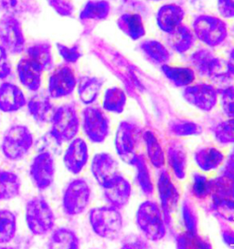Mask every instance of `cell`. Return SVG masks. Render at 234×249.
I'll list each match as a JSON object with an SVG mask.
<instances>
[{
	"label": "cell",
	"instance_id": "83f0119b",
	"mask_svg": "<svg viewBox=\"0 0 234 249\" xmlns=\"http://www.w3.org/2000/svg\"><path fill=\"white\" fill-rule=\"evenodd\" d=\"M161 71L176 87H187L191 85L196 79V72L188 67L170 66L164 64L160 66Z\"/></svg>",
	"mask_w": 234,
	"mask_h": 249
},
{
	"label": "cell",
	"instance_id": "11a10c76",
	"mask_svg": "<svg viewBox=\"0 0 234 249\" xmlns=\"http://www.w3.org/2000/svg\"><path fill=\"white\" fill-rule=\"evenodd\" d=\"M225 168L231 169V170H234V147L229 154Z\"/></svg>",
	"mask_w": 234,
	"mask_h": 249
},
{
	"label": "cell",
	"instance_id": "f6af8a7d",
	"mask_svg": "<svg viewBox=\"0 0 234 249\" xmlns=\"http://www.w3.org/2000/svg\"><path fill=\"white\" fill-rule=\"evenodd\" d=\"M221 108L229 119H234V87L227 86L218 89Z\"/></svg>",
	"mask_w": 234,
	"mask_h": 249
},
{
	"label": "cell",
	"instance_id": "7c38bea8",
	"mask_svg": "<svg viewBox=\"0 0 234 249\" xmlns=\"http://www.w3.org/2000/svg\"><path fill=\"white\" fill-rule=\"evenodd\" d=\"M0 44L11 54H20L25 50V37L21 25L13 15L0 18Z\"/></svg>",
	"mask_w": 234,
	"mask_h": 249
},
{
	"label": "cell",
	"instance_id": "d4e9b609",
	"mask_svg": "<svg viewBox=\"0 0 234 249\" xmlns=\"http://www.w3.org/2000/svg\"><path fill=\"white\" fill-rule=\"evenodd\" d=\"M167 159L174 176L182 180L186 176L188 166V155L185 147L178 141H171L168 145Z\"/></svg>",
	"mask_w": 234,
	"mask_h": 249
},
{
	"label": "cell",
	"instance_id": "7a4b0ae2",
	"mask_svg": "<svg viewBox=\"0 0 234 249\" xmlns=\"http://www.w3.org/2000/svg\"><path fill=\"white\" fill-rule=\"evenodd\" d=\"M51 124L49 133L58 144L61 145L63 142L74 139L80 129V119L75 104L68 103L55 109Z\"/></svg>",
	"mask_w": 234,
	"mask_h": 249
},
{
	"label": "cell",
	"instance_id": "bcb514c9",
	"mask_svg": "<svg viewBox=\"0 0 234 249\" xmlns=\"http://www.w3.org/2000/svg\"><path fill=\"white\" fill-rule=\"evenodd\" d=\"M56 47H57L58 54L60 55V57L63 59L66 63H71V64L76 63L82 56L80 48L78 46L68 47L61 43H57Z\"/></svg>",
	"mask_w": 234,
	"mask_h": 249
},
{
	"label": "cell",
	"instance_id": "52a82bcc",
	"mask_svg": "<svg viewBox=\"0 0 234 249\" xmlns=\"http://www.w3.org/2000/svg\"><path fill=\"white\" fill-rule=\"evenodd\" d=\"M34 138L25 125H14L7 129L2 141V153L11 161L23 159L33 146Z\"/></svg>",
	"mask_w": 234,
	"mask_h": 249
},
{
	"label": "cell",
	"instance_id": "7402d4cb",
	"mask_svg": "<svg viewBox=\"0 0 234 249\" xmlns=\"http://www.w3.org/2000/svg\"><path fill=\"white\" fill-rule=\"evenodd\" d=\"M195 42L196 37L193 30L183 23L167 34L168 47L178 54H184L190 51Z\"/></svg>",
	"mask_w": 234,
	"mask_h": 249
},
{
	"label": "cell",
	"instance_id": "d6a6232c",
	"mask_svg": "<svg viewBox=\"0 0 234 249\" xmlns=\"http://www.w3.org/2000/svg\"><path fill=\"white\" fill-rule=\"evenodd\" d=\"M21 181L17 174L0 170V201L14 199L20 196Z\"/></svg>",
	"mask_w": 234,
	"mask_h": 249
},
{
	"label": "cell",
	"instance_id": "1f68e13d",
	"mask_svg": "<svg viewBox=\"0 0 234 249\" xmlns=\"http://www.w3.org/2000/svg\"><path fill=\"white\" fill-rule=\"evenodd\" d=\"M111 5L107 0H89L81 9L80 20L102 21L108 18Z\"/></svg>",
	"mask_w": 234,
	"mask_h": 249
},
{
	"label": "cell",
	"instance_id": "4fadbf2b",
	"mask_svg": "<svg viewBox=\"0 0 234 249\" xmlns=\"http://www.w3.org/2000/svg\"><path fill=\"white\" fill-rule=\"evenodd\" d=\"M29 176L39 191L48 189L54 181L55 162L50 152L42 151L37 154L29 166Z\"/></svg>",
	"mask_w": 234,
	"mask_h": 249
},
{
	"label": "cell",
	"instance_id": "8d00e7d4",
	"mask_svg": "<svg viewBox=\"0 0 234 249\" xmlns=\"http://www.w3.org/2000/svg\"><path fill=\"white\" fill-rule=\"evenodd\" d=\"M168 131L171 135L176 137L196 136L203 132L202 126L197 123L183 119H174L169 122Z\"/></svg>",
	"mask_w": 234,
	"mask_h": 249
},
{
	"label": "cell",
	"instance_id": "9f6ffc18",
	"mask_svg": "<svg viewBox=\"0 0 234 249\" xmlns=\"http://www.w3.org/2000/svg\"><path fill=\"white\" fill-rule=\"evenodd\" d=\"M113 1H116V2H122V3H128V2H130L131 0H113Z\"/></svg>",
	"mask_w": 234,
	"mask_h": 249
},
{
	"label": "cell",
	"instance_id": "74e56055",
	"mask_svg": "<svg viewBox=\"0 0 234 249\" xmlns=\"http://www.w3.org/2000/svg\"><path fill=\"white\" fill-rule=\"evenodd\" d=\"M17 233V216L7 209H0V244L4 245L14 239Z\"/></svg>",
	"mask_w": 234,
	"mask_h": 249
},
{
	"label": "cell",
	"instance_id": "9c48e42d",
	"mask_svg": "<svg viewBox=\"0 0 234 249\" xmlns=\"http://www.w3.org/2000/svg\"><path fill=\"white\" fill-rule=\"evenodd\" d=\"M91 188L84 179H74L67 185L62 196V208L69 216L78 215L87 208Z\"/></svg>",
	"mask_w": 234,
	"mask_h": 249
},
{
	"label": "cell",
	"instance_id": "ee69618b",
	"mask_svg": "<svg viewBox=\"0 0 234 249\" xmlns=\"http://www.w3.org/2000/svg\"><path fill=\"white\" fill-rule=\"evenodd\" d=\"M182 220L185 230L189 233L198 234L197 211L190 199H185L182 205Z\"/></svg>",
	"mask_w": 234,
	"mask_h": 249
},
{
	"label": "cell",
	"instance_id": "4316f807",
	"mask_svg": "<svg viewBox=\"0 0 234 249\" xmlns=\"http://www.w3.org/2000/svg\"><path fill=\"white\" fill-rule=\"evenodd\" d=\"M139 48L146 59L156 65L168 64L171 59L169 50L156 39H146L140 43Z\"/></svg>",
	"mask_w": 234,
	"mask_h": 249
},
{
	"label": "cell",
	"instance_id": "603a6c76",
	"mask_svg": "<svg viewBox=\"0 0 234 249\" xmlns=\"http://www.w3.org/2000/svg\"><path fill=\"white\" fill-rule=\"evenodd\" d=\"M117 24L118 29L134 41L146 36V27L143 17L136 12H126L119 16Z\"/></svg>",
	"mask_w": 234,
	"mask_h": 249
},
{
	"label": "cell",
	"instance_id": "ac0fdd59",
	"mask_svg": "<svg viewBox=\"0 0 234 249\" xmlns=\"http://www.w3.org/2000/svg\"><path fill=\"white\" fill-rule=\"evenodd\" d=\"M103 196L110 205L121 210L129 203L132 187L130 183L121 174L102 187Z\"/></svg>",
	"mask_w": 234,
	"mask_h": 249
},
{
	"label": "cell",
	"instance_id": "816d5d0a",
	"mask_svg": "<svg viewBox=\"0 0 234 249\" xmlns=\"http://www.w3.org/2000/svg\"><path fill=\"white\" fill-rule=\"evenodd\" d=\"M122 247L124 249H142V248L146 249L148 248V245L146 241H144L139 236L130 235V236H127L126 239H124Z\"/></svg>",
	"mask_w": 234,
	"mask_h": 249
},
{
	"label": "cell",
	"instance_id": "f546056e",
	"mask_svg": "<svg viewBox=\"0 0 234 249\" xmlns=\"http://www.w3.org/2000/svg\"><path fill=\"white\" fill-rule=\"evenodd\" d=\"M78 83V95L83 104L95 103L100 94L103 85V80L97 77L83 76L80 77Z\"/></svg>",
	"mask_w": 234,
	"mask_h": 249
},
{
	"label": "cell",
	"instance_id": "7bdbcfd3",
	"mask_svg": "<svg viewBox=\"0 0 234 249\" xmlns=\"http://www.w3.org/2000/svg\"><path fill=\"white\" fill-rule=\"evenodd\" d=\"M177 249H212L210 242L203 239L198 234L185 232L175 235Z\"/></svg>",
	"mask_w": 234,
	"mask_h": 249
},
{
	"label": "cell",
	"instance_id": "44dd1931",
	"mask_svg": "<svg viewBox=\"0 0 234 249\" xmlns=\"http://www.w3.org/2000/svg\"><path fill=\"white\" fill-rule=\"evenodd\" d=\"M19 80L25 88L37 91L41 85V75L43 71L29 58L20 59L17 65Z\"/></svg>",
	"mask_w": 234,
	"mask_h": 249
},
{
	"label": "cell",
	"instance_id": "f35d334b",
	"mask_svg": "<svg viewBox=\"0 0 234 249\" xmlns=\"http://www.w3.org/2000/svg\"><path fill=\"white\" fill-rule=\"evenodd\" d=\"M126 104V95L122 89L118 87L106 89L103 98L102 107L106 111L122 113Z\"/></svg>",
	"mask_w": 234,
	"mask_h": 249
},
{
	"label": "cell",
	"instance_id": "5bb4252c",
	"mask_svg": "<svg viewBox=\"0 0 234 249\" xmlns=\"http://www.w3.org/2000/svg\"><path fill=\"white\" fill-rule=\"evenodd\" d=\"M182 94L187 103L203 111H211L216 106L219 98L218 88L212 84L187 86Z\"/></svg>",
	"mask_w": 234,
	"mask_h": 249
},
{
	"label": "cell",
	"instance_id": "836d02e7",
	"mask_svg": "<svg viewBox=\"0 0 234 249\" xmlns=\"http://www.w3.org/2000/svg\"><path fill=\"white\" fill-rule=\"evenodd\" d=\"M28 58L35 62L43 71H51L53 68V59L51 45L40 42L31 45L27 50Z\"/></svg>",
	"mask_w": 234,
	"mask_h": 249
},
{
	"label": "cell",
	"instance_id": "b9f144b4",
	"mask_svg": "<svg viewBox=\"0 0 234 249\" xmlns=\"http://www.w3.org/2000/svg\"><path fill=\"white\" fill-rule=\"evenodd\" d=\"M208 211L227 222H234V200L211 199Z\"/></svg>",
	"mask_w": 234,
	"mask_h": 249
},
{
	"label": "cell",
	"instance_id": "d590c367",
	"mask_svg": "<svg viewBox=\"0 0 234 249\" xmlns=\"http://www.w3.org/2000/svg\"><path fill=\"white\" fill-rule=\"evenodd\" d=\"M143 140L146 142V152L152 165L155 168H163L165 165V154L154 132L145 131L143 132Z\"/></svg>",
	"mask_w": 234,
	"mask_h": 249
},
{
	"label": "cell",
	"instance_id": "f5cc1de1",
	"mask_svg": "<svg viewBox=\"0 0 234 249\" xmlns=\"http://www.w3.org/2000/svg\"><path fill=\"white\" fill-rule=\"evenodd\" d=\"M221 235L224 243L228 246L234 245V229L229 226L221 227Z\"/></svg>",
	"mask_w": 234,
	"mask_h": 249
},
{
	"label": "cell",
	"instance_id": "6f0895ef",
	"mask_svg": "<svg viewBox=\"0 0 234 249\" xmlns=\"http://www.w3.org/2000/svg\"><path fill=\"white\" fill-rule=\"evenodd\" d=\"M151 1H161V0H151Z\"/></svg>",
	"mask_w": 234,
	"mask_h": 249
},
{
	"label": "cell",
	"instance_id": "277c9868",
	"mask_svg": "<svg viewBox=\"0 0 234 249\" xmlns=\"http://www.w3.org/2000/svg\"><path fill=\"white\" fill-rule=\"evenodd\" d=\"M195 37L210 48H216L225 42L229 35L228 25L222 18L216 16H197L192 22Z\"/></svg>",
	"mask_w": 234,
	"mask_h": 249
},
{
	"label": "cell",
	"instance_id": "c3c4849f",
	"mask_svg": "<svg viewBox=\"0 0 234 249\" xmlns=\"http://www.w3.org/2000/svg\"><path fill=\"white\" fill-rule=\"evenodd\" d=\"M217 8L223 19L234 18V0H217Z\"/></svg>",
	"mask_w": 234,
	"mask_h": 249
},
{
	"label": "cell",
	"instance_id": "7dc6e473",
	"mask_svg": "<svg viewBox=\"0 0 234 249\" xmlns=\"http://www.w3.org/2000/svg\"><path fill=\"white\" fill-rule=\"evenodd\" d=\"M49 5L58 15L62 17L72 16L74 12V6L68 0H47Z\"/></svg>",
	"mask_w": 234,
	"mask_h": 249
},
{
	"label": "cell",
	"instance_id": "e575fe53",
	"mask_svg": "<svg viewBox=\"0 0 234 249\" xmlns=\"http://www.w3.org/2000/svg\"><path fill=\"white\" fill-rule=\"evenodd\" d=\"M48 247L50 249H79L80 239L73 230L60 227L51 234Z\"/></svg>",
	"mask_w": 234,
	"mask_h": 249
},
{
	"label": "cell",
	"instance_id": "681fc988",
	"mask_svg": "<svg viewBox=\"0 0 234 249\" xmlns=\"http://www.w3.org/2000/svg\"><path fill=\"white\" fill-rule=\"evenodd\" d=\"M7 51L0 46V80H5L11 74V64L7 58Z\"/></svg>",
	"mask_w": 234,
	"mask_h": 249
},
{
	"label": "cell",
	"instance_id": "f907efd6",
	"mask_svg": "<svg viewBox=\"0 0 234 249\" xmlns=\"http://www.w3.org/2000/svg\"><path fill=\"white\" fill-rule=\"evenodd\" d=\"M20 0H0V11L5 15H13L19 11Z\"/></svg>",
	"mask_w": 234,
	"mask_h": 249
},
{
	"label": "cell",
	"instance_id": "9a60e30c",
	"mask_svg": "<svg viewBox=\"0 0 234 249\" xmlns=\"http://www.w3.org/2000/svg\"><path fill=\"white\" fill-rule=\"evenodd\" d=\"M77 80L73 69L68 65H59L49 79L48 91L52 99H59L72 94L76 88Z\"/></svg>",
	"mask_w": 234,
	"mask_h": 249
},
{
	"label": "cell",
	"instance_id": "f1b7e54d",
	"mask_svg": "<svg viewBox=\"0 0 234 249\" xmlns=\"http://www.w3.org/2000/svg\"><path fill=\"white\" fill-rule=\"evenodd\" d=\"M197 166L204 172H211L219 167L224 160V155L214 147L198 148L194 154Z\"/></svg>",
	"mask_w": 234,
	"mask_h": 249
},
{
	"label": "cell",
	"instance_id": "680465c9",
	"mask_svg": "<svg viewBox=\"0 0 234 249\" xmlns=\"http://www.w3.org/2000/svg\"><path fill=\"white\" fill-rule=\"evenodd\" d=\"M233 31H234V29H233Z\"/></svg>",
	"mask_w": 234,
	"mask_h": 249
},
{
	"label": "cell",
	"instance_id": "e0dca14e",
	"mask_svg": "<svg viewBox=\"0 0 234 249\" xmlns=\"http://www.w3.org/2000/svg\"><path fill=\"white\" fill-rule=\"evenodd\" d=\"M89 159L87 143L81 138L71 141L63 155V163L66 169L73 175H78L85 167Z\"/></svg>",
	"mask_w": 234,
	"mask_h": 249
},
{
	"label": "cell",
	"instance_id": "484cf974",
	"mask_svg": "<svg viewBox=\"0 0 234 249\" xmlns=\"http://www.w3.org/2000/svg\"><path fill=\"white\" fill-rule=\"evenodd\" d=\"M211 199L234 200V171L225 168L212 180Z\"/></svg>",
	"mask_w": 234,
	"mask_h": 249
},
{
	"label": "cell",
	"instance_id": "30bf717a",
	"mask_svg": "<svg viewBox=\"0 0 234 249\" xmlns=\"http://www.w3.org/2000/svg\"><path fill=\"white\" fill-rule=\"evenodd\" d=\"M82 129L92 142L101 143L109 134V119L102 109L88 106L82 110Z\"/></svg>",
	"mask_w": 234,
	"mask_h": 249
},
{
	"label": "cell",
	"instance_id": "ba28073f",
	"mask_svg": "<svg viewBox=\"0 0 234 249\" xmlns=\"http://www.w3.org/2000/svg\"><path fill=\"white\" fill-rule=\"evenodd\" d=\"M143 140V132L138 125L124 121L117 128L115 145L119 157L129 165H133L140 143Z\"/></svg>",
	"mask_w": 234,
	"mask_h": 249
},
{
	"label": "cell",
	"instance_id": "ffe728a7",
	"mask_svg": "<svg viewBox=\"0 0 234 249\" xmlns=\"http://www.w3.org/2000/svg\"><path fill=\"white\" fill-rule=\"evenodd\" d=\"M27 104L26 97L17 85L3 82L0 85V110L3 112H15Z\"/></svg>",
	"mask_w": 234,
	"mask_h": 249
},
{
	"label": "cell",
	"instance_id": "6da1fadb",
	"mask_svg": "<svg viewBox=\"0 0 234 249\" xmlns=\"http://www.w3.org/2000/svg\"><path fill=\"white\" fill-rule=\"evenodd\" d=\"M190 65L200 77L209 79L216 85H224L233 80L227 71L226 61L208 49H198L189 58Z\"/></svg>",
	"mask_w": 234,
	"mask_h": 249
},
{
	"label": "cell",
	"instance_id": "ab89813d",
	"mask_svg": "<svg viewBox=\"0 0 234 249\" xmlns=\"http://www.w3.org/2000/svg\"><path fill=\"white\" fill-rule=\"evenodd\" d=\"M190 194L199 201H204L211 197L212 195V180L202 174H193L192 183L190 185Z\"/></svg>",
	"mask_w": 234,
	"mask_h": 249
},
{
	"label": "cell",
	"instance_id": "d6986e66",
	"mask_svg": "<svg viewBox=\"0 0 234 249\" xmlns=\"http://www.w3.org/2000/svg\"><path fill=\"white\" fill-rule=\"evenodd\" d=\"M185 15V10L181 6L175 3L165 4L156 12V23L162 32L168 34L182 24Z\"/></svg>",
	"mask_w": 234,
	"mask_h": 249
},
{
	"label": "cell",
	"instance_id": "2e32d148",
	"mask_svg": "<svg viewBox=\"0 0 234 249\" xmlns=\"http://www.w3.org/2000/svg\"><path fill=\"white\" fill-rule=\"evenodd\" d=\"M91 172L102 188L120 175L118 162L107 153L95 154L91 164Z\"/></svg>",
	"mask_w": 234,
	"mask_h": 249
},
{
	"label": "cell",
	"instance_id": "8992f818",
	"mask_svg": "<svg viewBox=\"0 0 234 249\" xmlns=\"http://www.w3.org/2000/svg\"><path fill=\"white\" fill-rule=\"evenodd\" d=\"M26 223L35 235L50 233L55 225V216L48 202L41 196L31 198L26 204Z\"/></svg>",
	"mask_w": 234,
	"mask_h": 249
},
{
	"label": "cell",
	"instance_id": "db71d44e",
	"mask_svg": "<svg viewBox=\"0 0 234 249\" xmlns=\"http://www.w3.org/2000/svg\"><path fill=\"white\" fill-rule=\"evenodd\" d=\"M226 66L228 72L233 78H234V48L229 52L228 59L226 61Z\"/></svg>",
	"mask_w": 234,
	"mask_h": 249
},
{
	"label": "cell",
	"instance_id": "5b68a950",
	"mask_svg": "<svg viewBox=\"0 0 234 249\" xmlns=\"http://www.w3.org/2000/svg\"><path fill=\"white\" fill-rule=\"evenodd\" d=\"M136 225L147 240L156 242L163 239L167 226L160 206L154 201H146L138 207L136 215Z\"/></svg>",
	"mask_w": 234,
	"mask_h": 249
},
{
	"label": "cell",
	"instance_id": "cb8c5ba5",
	"mask_svg": "<svg viewBox=\"0 0 234 249\" xmlns=\"http://www.w3.org/2000/svg\"><path fill=\"white\" fill-rule=\"evenodd\" d=\"M29 113L38 124L51 123L55 108L51 103L50 96L39 93L32 96L27 103Z\"/></svg>",
	"mask_w": 234,
	"mask_h": 249
},
{
	"label": "cell",
	"instance_id": "4dcf8cb0",
	"mask_svg": "<svg viewBox=\"0 0 234 249\" xmlns=\"http://www.w3.org/2000/svg\"><path fill=\"white\" fill-rule=\"evenodd\" d=\"M132 166H135L136 169V182L139 188L146 197H152L154 195V183L144 154H137Z\"/></svg>",
	"mask_w": 234,
	"mask_h": 249
},
{
	"label": "cell",
	"instance_id": "60d3db41",
	"mask_svg": "<svg viewBox=\"0 0 234 249\" xmlns=\"http://www.w3.org/2000/svg\"><path fill=\"white\" fill-rule=\"evenodd\" d=\"M215 140L223 145L234 143V119L219 122L211 127Z\"/></svg>",
	"mask_w": 234,
	"mask_h": 249
},
{
	"label": "cell",
	"instance_id": "8fae6325",
	"mask_svg": "<svg viewBox=\"0 0 234 249\" xmlns=\"http://www.w3.org/2000/svg\"><path fill=\"white\" fill-rule=\"evenodd\" d=\"M157 191L160 199V208L166 226L171 227L172 214L179 202V192L172 182L171 176L167 170L161 169L157 179Z\"/></svg>",
	"mask_w": 234,
	"mask_h": 249
},
{
	"label": "cell",
	"instance_id": "3957f363",
	"mask_svg": "<svg viewBox=\"0 0 234 249\" xmlns=\"http://www.w3.org/2000/svg\"><path fill=\"white\" fill-rule=\"evenodd\" d=\"M89 221L95 234L104 239H117L123 230V216L113 205L93 208Z\"/></svg>",
	"mask_w": 234,
	"mask_h": 249
}]
</instances>
